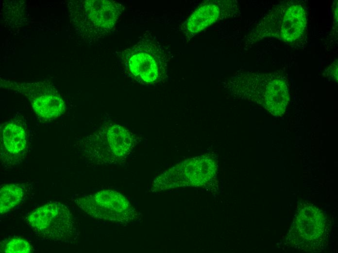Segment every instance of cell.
I'll use <instances>...</instances> for the list:
<instances>
[{"instance_id": "obj_11", "label": "cell", "mask_w": 338, "mask_h": 253, "mask_svg": "<svg viewBox=\"0 0 338 253\" xmlns=\"http://www.w3.org/2000/svg\"><path fill=\"white\" fill-rule=\"evenodd\" d=\"M306 24L304 8L300 4L290 5L285 10L278 32L279 36L288 42H296L303 37Z\"/></svg>"}, {"instance_id": "obj_4", "label": "cell", "mask_w": 338, "mask_h": 253, "mask_svg": "<svg viewBox=\"0 0 338 253\" xmlns=\"http://www.w3.org/2000/svg\"><path fill=\"white\" fill-rule=\"evenodd\" d=\"M124 9L122 4L113 0L77 1L75 14L77 25L84 37L100 38L114 28Z\"/></svg>"}, {"instance_id": "obj_1", "label": "cell", "mask_w": 338, "mask_h": 253, "mask_svg": "<svg viewBox=\"0 0 338 253\" xmlns=\"http://www.w3.org/2000/svg\"><path fill=\"white\" fill-rule=\"evenodd\" d=\"M120 60L125 72L142 84H155L166 76L167 54L153 38L144 37L126 49Z\"/></svg>"}, {"instance_id": "obj_7", "label": "cell", "mask_w": 338, "mask_h": 253, "mask_svg": "<svg viewBox=\"0 0 338 253\" xmlns=\"http://www.w3.org/2000/svg\"><path fill=\"white\" fill-rule=\"evenodd\" d=\"M327 228L324 214L312 205L304 204L298 209L289 239L295 248L316 251L324 242Z\"/></svg>"}, {"instance_id": "obj_5", "label": "cell", "mask_w": 338, "mask_h": 253, "mask_svg": "<svg viewBox=\"0 0 338 253\" xmlns=\"http://www.w3.org/2000/svg\"><path fill=\"white\" fill-rule=\"evenodd\" d=\"M217 164L212 158L203 156L179 163L158 176L152 190L159 191L182 186H203L214 178Z\"/></svg>"}, {"instance_id": "obj_3", "label": "cell", "mask_w": 338, "mask_h": 253, "mask_svg": "<svg viewBox=\"0 0 338 253\" xmlns=\"http://www.w3.org/2000/svg\"><path fill=\"white\" fill-rule=\"evenodd\" d=\"M29 227L40 237L59 243L74 239L77 229L69 209L58 202H51L38 207L27 217Z\"/></svg>"}, {"instance_id": "obj_2", "label": "cell", "mask_w": 338, "mask_h": 253, "mask_svg": "<svg viewBox=\"0 0 338 253\" xmlns=\"http://www.w3.org/2000/svg\"><path fill=\"white\" fill-rule=\"evenodd\" d=\"M134 139L127 129L115 124H107L82 142V151L86 160L97 165L118 162L131 152Z\"/></svg>"}, {"instance_id": "obj_14", "label": "cell", "mask_w": 338, "mask_h": 253, "mask_svg": "<svg viewBox=\"0 0 338 253\" xmlns=\"http://www.w3.org/2000/svg\"><path fill=\"white\" fill-rule=\"evenodd\" d=\"M328 72L330 76L335 80H338V61L336 60L333 64L328 68Z\"/></svg>"}, {"instance_id": "obj_8", "label": "cell", "mask_w": 338, "mask_h": 253, "mask_svg": "<svg viewBox=\"0 0 338 253\" xmlns=\"http://www.w3.org/2000/svg\"><path fill=\"white\" fill-rule=\"evenodd\" d=\"M1 86L24 94L35 113L44 120L55 119L65 112L64 101L51 83L45 81L19 83L1 80Z\"/></svg>"}, {"instance_id": "obj_10", "label": "cell", "mask_w": 338, "mask_h": 253, "mask_svg": "<svg viewBox=\"0 0 338 253\" xmlns=\"http://www.w3.org/2000/svg\"><path fill=\"white\" fill-rule=\"evenodd\" d=\"M237 5L233 0H209L202 3L184 23L182 30L191 38L219 20L236 14Z\"/></svg>"}, {"instance_id": "obj_12", "label": "cell", "mask_w": 338, "mask_h": 253, "mask_svg": "<svg viewBox=\"0 0 338 253\" xmlns=\"http://www.w3.org/2000/svg\"><path fill=\"white\" fill-rule=\"evenodd\" d=\"M25 195L22 184L12 183L2 185L0 189V213L3 215L20 203Z\"/></svg>"}, {"instance_id": "obj_13", "label": "cell", "mask_w": 338, "mask_h": 253, "mask_svg": "<svg viewBox=\"0 0 338 253\" xmlns=\"http://www.w3.org/2000/svg\"><path fill=\"white\" fill-rule=\"evenodd\" d=\"M33 251V247L26 240L13 238L1 243V252L7 253H28Z\"/></svg>"}, {"instance_id": "obj_6", "label": "cell", "mask_w": 338, "mask_h": 253, "mask_svg": "<svg viewBox=\"0 0 338 253\" xmlns=\"http://www.w3.org/2000/svg\"><path fill=\"white\" fill-rule=\"evenodd\" d=\"M73 201L84 212L97 219L127 223L137 217L128 200L115 191L101 190L77 197Z\"/></svg>"}, {"instance_id": "obj_9", "label": "cell", "mask_w": 338, "mask_h": 253, "mask_svg": "<svg viewBox=\"0 0 338 253\" xmlns=\"http://www.w3.org/2000/svg\"><path fill=\"white\" fill-rule=\"evenodd\" d=\"M0 161L5 168L20 164L29 150V134L26 122L15 115L0 125Z\"/></svg>"}]
</instances>
